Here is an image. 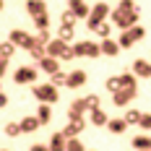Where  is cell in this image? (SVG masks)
I'll use <instances>...</instances> for the list:
<instances>
[{"label": "cell", "mask_w": 151, "mask_h": 151, "mask_svg": "<svg viewBox=\"0 0 151 151\" xmlns=\"http://www.w3.org/2000/svg\"><path fill=\"white\" fill-rule=\"evenodd\" d=\"M31 151H50L47 146H31Z\"/></svg>", "instance_id": "41"}, {"label": "cell", "mask_w": 151, "mask_h": 151, "mask_svg": "<svg viewBox=\"0 0 151 151\" xmlns=\"http://www.w3.org/2000/svg\"><path fill=\"white\" fill-rule=\"evenodd\" d=\"M120 89H136V81H133V76H130V73L120 76Z\"/></svg>", "instance_id": "26"}, {"label": "cell", "mask_w": 151, "mask_h": 151, "mask_svg": "<svg viewBox=\"0 0 151 151\" xmlns=\"http://www.w3.org/2000/svg\"><path fill=\"white\" fill-rule=\"evenodd\" d=\"M117 8H120V11H128V13H130V11H136L133 0H120V5H117Z\"/></svg>", "instance_id": "38"}, {"label": "cell", "mask_w": 151, "mask_h": 151, "mask_svg": "<svg viewBox=\"0 0 151 151\" xmlns=\"http://www.w3.org/2000/svg\"><path fill=\"white\" fill-rule=\"evenodd\" d=\"M39 125H42V122H39V117H26V120L21 122V130H24V133H31V130H37Z\"/></svg>", "instance_id": "20"}, {"label": "cell", "mask_w": 151, "mask_h": 151, "mask_svg": "<svg viewBox=\"0 0 151 151\" xmlns=\"http://www.w3.org/2000/svg\"><path fill=\"white\" fill-rule=\"evenodd\" d=\"M50 115H52V112H50V104H42L37 117H39V122H50Z\"/></svg>", "instance_id": "32"}, {"label": "cell", "mask_w": 151, "mask_h": 151, "mask_svg": "<svg viewBox=\"0 0 151 151\" xmlns=\"http://www.w3.org/2000/svg\"><path fill=\"white\" fill-rule=\"evenodd\" d=\"M83 102H86V107H89V109H99V96H94V94H91V96H86Z\"/></svg>", "instance_id": "37"}, {"label": "cell", "mask_w": 151, "mask_h": 151, "mask_svg": "<svg viewBox=\"0 0 151 151\" xmlns=\"http://www.w3.org/2000/svg\"><path fill=\"white\" fill-rule=\"evenodd\" d=\"M141 117H143V115H141L138 109H130V112L125 115V122H128V125H133V122H141Z\"/></svg>", "instance_id": "30"}, {"label": "cell", "mask_w": 151, "mask_h": 151, "mask_svg": "<svg viewBox=\"0 0 151 151\" xmlns=\"http://www.w3.org/2000/svg\"><path fill=\"white\" fill-rule=\"evenodd\" d=\"M109 31H112V26H109L107 21H102V24L96 26V34H99V37H104V39H109Z\"/></svg>", "instance_id": "31"}, {"label": "cell", "mask_w": 151, "mask_h": 151, "mask_svg": "<svg viewBox=\"0 0 151 151\" xmlns=\"http://www.w3.org/2000/svg\"><path fill=\"white\" fill-rule=\"evenodd\" d=\"M13 52H16V45H13V42H5V45H0V58H5V60H8Z\"/></svg>", "instance_id": "23"}, {"label": "cell", "mask_w": 151, "mask_h": 151, "mask_svg": "<svg viewBox=\"0 0 151 151\" xmlns=\"http://www.w3.org/2000/svg\"><path fill=\"white\" fill-rule=\"evenodd\" d=\"M13 78H16V83H31V81L37 78V70H34V68H18Z\"/></svg>", "instance_id": "9"}, {"label": "cell", "mask_w": 151, "mask_h": 151, "mask_svg": "<svg viewBox=\"0 0 151 151\" xmlns=\"http://www.w3.org/2000/svg\"><path fill=\"white\" fill-rule=\"evenodd\" d=\"M125 125H128L125 120H109V122H107L109 133H122V130H125Z\"/></svg>", "instance_id": "22"}, {"label": "cell", "mask_w": 151, "mask_h": 151, "mask_svg": "<svg viewBox=\"0 0 151 151\" xmlns=\"http://www.w3.org/2000/svg\"><path fill=\"white\" fill-rule=\"evenodd\" d=\"M107 16H109V5H104V3H96V5L91 8L89 18H86V21H89V29H91V31H96V26L104 21Z\"/></svg>", "instance_id": "2"}, {"label": "cell", "mask_w": 151, "mask_h": 151, "mask_svg": "<svg viewBox=\"0 0 151 151\" xmlns=\"http://www.w3.org/2000/svg\"><path fill=\"white\" fill-rule=\"evenodd\" d=\"M73 26H60V34H58V39H63V42H70L73 39Z\"/></svg>", "instance_id": "24"}, {"label": "cell", "mask_w": 151, "mask_h": 151, "mask_svg": "<svg viewBox=\"0 0 151 151\" xmlns=\"http://www.w3.org/2000/svg\"><path fill=\"white\" fill-rule=\"evenodd\" d=\"M3 151H5V149H3Z\"/></svg>", "instance_id": "44"}, {"label": "cell", "mask_w": 151, "mask_h": 151, "mask_svg": "<svg viewBox=\"0 0 151 151\" xmlns=\"http://www.w3.org/2000/svg\"><path fill=\"white\" fill-rule=\"evenodd\" d=\"M34 26H37V29H47V26H50V16H37V18H34Z\"/></svg>", "instance_id": "33"}, {"label": "cell", "mask_w": 151, "mask_h": 151, "mask_svg": "<svg viewBox=\"0 0 151 151\" xmlns=\"http://www.w3.org/2000/svg\"><path fill=\"white\" fill-rule=\"evenodd\" d=\"M149 151H151V149H149Z\"/></svg>", "instance_id": "45"}, {"label": "cell", "mask_w": 151, "mask_h": 151, "mask_svg": "<svg viewBox=\"0 0 151 151\" xmlns=\"http://www.w3.org/2000/svg\"><path fill=\"white\" fill-rule=\"evenodd\" d=\"M91 122H94V125H107V115L104 112H102V109H91Z\"/></svg>", "instance_id": "21"}, {"label": "cell", "mask_w": 151, "mask_h": 151, "mask_svg": "<svg viewBox=\"0 0 151 151\" xmlns=\"http://www.w3.org/2000/svg\"><path fill=\"white\" fill-rule=\"evenodd\" d=\"M5 133H8L11 138L18 136V133H21V125H16V122H8V125H5Z\"/></svg>", "instance_id": "36"}, {"label": "cell", "mask_w": 151, "mask_h": 151, "mask_svg": "<svg viewBox=\"0 0 151 151\" xmlns=\"http://www.w3.org/2000/svg\"><path fill=\"white\" fill-rule=\"evenodd\" d=\"M117 45H120V47H130V45H133V37H130V31H122Z\"/></svg>", "instance_id": "34"}, {"label": "cell", "mask_w": 151, "mask_h": 151, "mask_svg": "<svg viewBox=\"0 0 151 151\" xmlns=\"http://www.w3.org/2000/svg\"><path fill=\"white\" fill-rule=\"evenodd\" d=\"M99 47H102V52H104V55H117V52H120V45H117V42H112V39H104Z\"/></svg>", "instance_id": "18"}, {"label": "cell", "mask_w": 151, "mask_h": 151, "mask_svg": "<svg viewBox=\"0 0 151 151\" xmlns=\"http://www.w3.org/2000/svg\"><path fill=\"white\" fill-rule=\"evenodd\" d=\"M63 83H68V76L58 70V73H52V86H63Z\"/></svg>", "instance_id": "29"}, {"label": "cell", "mask_w": 151, "mask_h": 151, "mask_svg": "<svg viewBox=\"0 0 151 151\" xmlns=\"http://www.w3.org/2000/svg\"><path fill=\"white\" fill-rule=\"evenodd\" d=\"M26 50L31 52V58H34V60H42V58H47V55H45V50H47V47H45V45H39L37 39H31V45L26 47Z\"/></svg>", "instance_id": "13"}, {"label": "cell", "mask_w": 151, "mask_h": 151, "mask_svg": "<svg viewBox=\"0 0 151 151\" xmlns=\"http://www.w3.org/2000/svg\"><path fill=\"white\" fill-rule=\"evenodd\" d=\"M133 96H136V89H120V91L112 94V102H115L117 107H122V104H128Z\"/></svg>", "instance_id": "7"}, {"label": "cell", "mask_w": 151, "mask_h": 151, "mask_svg": "<svg viewBox=\"0 0 151 151\" xmlns=\"http://www.w3.org/2000/svg\"><path fill=\"white\" fill-rule=\"evenodd\" d=\"M83 109H86V102L81 99V102H73L70 109H68V115H70V120H78L81 115H83Z\"/></svg>", "instance_id": "16"}, {"label": "cell", "mask_w": 151, "mask_h": 151, "mask_svg": "<svg viewBox=\"0 0 151 151\" xmlns=\"http://www.w3.org/2000/svg\"><path fill=\"white\" fill-rule=\"evenodd\" d=\"M34 96L39 99V102H45V104H52V102H58V91L52 83H45V86H37L34 89Z\"/></svg>", "instance_id": "4"}, {"label": "cell", "mask_w": 151, "mask_h": 151, "mask_svg": "<svg viewBox=\"0 0 151 151\" xmlns=\"http://www.w3.org/2000/svg\"><path fill=\"white\" fill-rule=\"evenodd\" d=\"M11 42H13V45H21V47H29L31 45V37L24 29H13L11 31Z\"/></svg>", "instance_id": "10"}, {"label": "cell", "mask_w": 151, "mask_h": 151, "mask_svg": "<svg viewBox=\"0 0 151 151\" xmlns=\"http://www.w3.org/2000/svg\"><path fill=\"white\" fill-rule=\"evenodd\" d=\"M26 13H29L31 18L45 16L47 13V3H45V0H26Z\"/></svg>", "instance_id": "6"}, {"label": "cell", "mask_w": 151, "mask_h": 151, "mask_svg": "<svg viewBox=\"0 0 151 151\" xmlns=\"http://www.w3.org/2000/svg\"><path fill=\"white\" fill-rule=\"evenodd\" d=\"M133 149L149 151V149H151V138H149V136H136V138H133Z\"/></svg>", "instance_id": "19"}, {"label": "cell", "mask_w": 151, "mask_h": 151, "mask_svg": "<svg viewBox=\"0 0 151 151\" xmlns=\"http://www.w3.org/2000/svg\"><path fill=\"white\" fill-rule=\"evenodd\" d=\"M39 65L45 68L47 73H58V70H60V68H58V58H50V55H47V58H42V60H39Z\"/></svg>", "instance_id": "15"}, {"label": "cell", "mask_w": 151, "mask_h": 151, "mask_svg": "<svg viewBox=\"0 0 151 151\" xmlns=\"http://www.w3.org/2000/svg\"><path fill=\"white\" fill-rule=\"evenodd\" d=\"M130 37H133V42H138V39H143V34H146V29L141 26V24H136V26H130Z\"/></svg>", "instance_id": "25"}, {"label": "cell", "mask_w": 151, "mask_h": 151, "mask_svg": "<svg viewBox=\"0 0 151 151\" xmlns=\"http://www.w3.org/2000/svg\"><path fill=\"white\" fill-rule=\"evenodd\" d=\"M141 125H143L146 130H151V115H143V117H141Z\"/></svg>", "instance_id": "40"}, {"label": "cell", "mask_w": 151, "mask_h": 151, "mask_svg": "<svg viewBox=\"0 0 151 151\" xmlns=\"http://www.w3.org/2000/svg\"><path fill=\"white\" fill-rule=\"evenodd\" d=\"M81 130H83V120L78 117V120H70V125L63 130V136H65V138H76L78 133H81Z\"/></svg>", "instance_id": "11"}, {"label": "cell", "mask_w": 151, "mask_h": 151, "mask_svg": "<svg viewBox=\"0 0 151 151\" xmlns=\"http://www.w3.org/2000/svg\"><path fill=\"white\" fill-rule=\"evenodd\" d=\"M83 83H86V73H83V70H73V73L68 76V86H83Z\"/></svg>", "instance_id": "14"}, {"label": "cell", "mask_w": 151, "mask_h": 151, "mask_svg": "<svg viewBox=\"0 0 151 151\" xmlns=\"http://www.w3.org/2000/svg\"><path fill=\"white\" fill-rule=\"evenodd\" d=\"M0 8H3V0H0Z\"/></svg>", "instance_id": "43"}, {"label": "cell", "mask_w": 151, "mask_h": 151, "mask_svg": "<svg viewBox=\"0 0 151 151\" xmlns=\"http://www.w3.org/2000/svg\"><path fill=\"white\" fill-rule=\"evenodd\" d=\"M65 50H68V42H63V39H52V42L47 45V55H50V58H63Z\"/></svg>", "instance_id": "8"}, {"label": "cell", "mask_w": 151, "mask_h": 151, "mask_svg": "<svg viewBox=\"0 0 151 151\" xmlns=\"http://www.w3.org/2000/svg\"><path fill=\"white\" fill-rule=\"evenodd\" d=\"M76 58H99L102 55V47L96 45V42H78L73 47Z\"/></svg>", "instance_id": "3"}, {"label": "cell", "mask_w": 151, "mask_h": 151, "mask_svg": "<svg viewBox=\"0 0 151 151\" xmlns=\"http://www.w3.org/2000/svg\"><path fill=\"white\" fill-rule=\"evenodd\" d=\"M65 151H83V146H81V141H78V138H70V141H68V146H65Z\"/></svg>", "instance_id": "35"}, {"label": "cell", "mask_w": 151, "mask_h": 151, "mask_svg": "<svg viewBox=\"0 0 151 151\" xmlns=\"http://www.w3.org/2000/svg\"><path fill=\"white\" fill-rule=\"evenodd\" d=\"M107 89L109 91H120V78H109V81H107Z\"/></svg>", "instance_id": "39"}, {"label": "cell", "mask_w": 151, "mask_h": 151, "mask_svg": "<svg viewBox=\"0 0 151 151\" xmlns=\"http://www.w3.org/2000/svg\"><path fill=\"white\" fill-rule=\"evenodd\" d=\"M138 16H141L138 8H136V11H130V13H128V11H120V8H115V11H112V21H115V26H117V29L128 31L130 26H136Z\"/></svg>", "instance_id": "1"}, {"label": "cell", "mask_w": 151, "mask_h": 151, "mask_svg": "<svg viewBox=\"0 0 151 151\" xmlns=\"http://www.w3.org/2000/svg\"><path fill=\"white\" fill-rule=\"evenodd\" d=\"M65 146H68V141H65V136H63V133H58V136H52V143H50V151H65Z\"/></svg>", "instance_id": "17"}, {"label": "cell", "mask_w": 151, "mask_h": 151, "mask_svg": "<svg viewBox=\"0 0 151 151\" xmlns=\"http://www.w3.org/2000/svg\"><path fill=\"white\" fill-rule=\"evenodd\" d=\"M60 24H63V26H73V24H76V13H73V11H65L63 18H60Z\"/></svg>", "instance_id": "28"}, {"label": "cell", "mask_w": 151, "mask_h": 151, "mask_svg": "<svg viewBox=\"0 0 151 151\" xmlns=\"http://www.w3.org/2000/svg\"><path fill=\"white\" fill-rule=\"evenodd\" d=\"M34 39H37V42H39V45H50V42H52V39H50V31L47 29H39V34H37V37H34Z\"/></svg>", "instance_id": "27"}, {"label": "cell", "mask_w": 151, "mask_h": 151, "mask_svg": "<svg viewBox=\"0 0 151 151\" xmlns=\"http://www.w3.org/2000/svg\"><path fill=\"white\" fill-rule=\"evenodd\" d=\"M133 73L141 76V78H149V76H151V63H146V60H136V63H133Z\"/></svg>", "instance_id": "12"}, {"label": "cell", "mask_w": 151, "mask_h": 151, "mask_svg": "<svg viewBox=\"0 0 151 151\" xmlns=\"http://www.w3.org/2000/svg\"><path fill=\"white\" fill-rule=\"evenodd\" d=\"M3 104H5V96H3V94H0V107H3Z\"/></svg>", "instance_id": "42"}, {"label": "cell", "mask_w": 151, "mask_h": 151, "mask_svg": "<svg viewBox=\"0 0 151 151\" xmlns=\"http://www.w3.org/2000/svg\"><path fill=\"white\" fill-rule=\"evenodd\" d=\"M68 11H73L76 18H89V13H91V8L83 0H68Z\"/></svg>", "instance_id": "5"}]
</instances>
